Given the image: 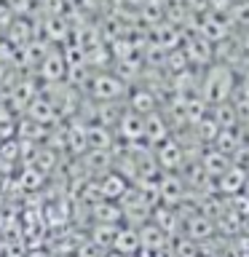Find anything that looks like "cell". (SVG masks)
Instances as JSON below:
<instances>
[{"mask_svg":"<svg viewBox=\"0 0 249 257\" xmlns=\"http://www.w3.org/2000/svg\"><path fill=\"white\" fill-rule=\"evenodd\" d=\"M27 112H30V118L35 120V123H51V120L56 118V107H54V102L51 99H43V96H38V99H32L27 102Z\"/></svg>","mask_w":249,"mask_h":257,"instance_id":"cell-7","label":"cell"},{"mask_svg":"<svg viewBox=\"0 0 249 257\" xmlns=\"http://www.w3.org/2000/svg\"><path fill=\"white\" fill-rule=\"evenodd\" d=\"M236 86V75H233V67L225 62H217L212 64L206 72H204V83H201V94L204 99L209 102H225Z\"/></svg>","mask_w":249,"mask_h":257,"instance_id":"cell-1","label":"cell"},{"mask_svg":"<svg viewBox=\"0 0 249 257\" xmlns=\"http://www.w3.org/2000/svg\"><path fill=\"white\" fill-rule=\"evenodd\" d=\"M185 59L190 64H206L212 59V40H206L204 35H196L190 43H185Z\"/></svg>","mask_w":249,"mask_h":257,"instance_id":"cell-6","label":"cell"},{"mask_svg":"<svg viewBox=\"0 0 249 257\" xmlns=\"http://www.w3.org/2000/svg\"><path fill=\"white\" fill-rule=\"evenodd\" d=\"M40 75H43L48 83H59V80L67 75V59L59 51H48L46 59L40 62Z\"/></svg>","mask_w":249,"mask_h":257,"instance_id":"cell-5","label":"cell"},{"mask_svg":"<svg viewBox=\"0 0 249 257\" xmlns=\"http://www.w3.org/2000/svg\"><path fill=\"white\" fill-rule=\"evenodd\" d=\"M228 19L233 24H238V27L249 30V0H236L228 11Z\"/></svg>","mask_w":249,"mask_h":257,"instance_id":"cell-10","label":"cell"},{"mask_svg":"<svg viewBox=\"0 0 249 257\" xmlns=\"http://www.w3.org/2000/svg\"><path fill=\"white\" fill-rule=\"evenodd\" d=\"M115 126H118V134L123 137L126 142L145 140V115H140V112H134V110L120 112V118H118Z\"/></svg>","mask_w":249,"mask_h":257,"instance_id":"cell-3","label":"cell"},{"mask_svg":"<svg viewBox=\"0 0 249 257\" xmlns=\"http://www.w3.org/2000/svg\"><path fill=\"white\" fill-rule=\"evenodd\" d=\"M86 86H88V94L99 102H115L126 94V83L118 75H110V72H94L86 80Z\"/></svg>","mask_w":249,"mask_h":257,"instance_id":"cell-2","label":"cell"},{"mask_svg":"<svg viewBox=\"0 0 249 257\" xmlns=\"http://www.w3.org/2000/svg\"><path fill=\"white\" fill-rule=\"evenodd\" d=\"M112 246H115L120 254H129L132 249L140 246V233H137V230H118V233H115V241H112Z\"/></svg>","mask_w":249,"mask_h":257,"instance_id":"cell-8","label":"cell"},{"mask_svg":"<svg viewBox=\"0 0 249 257\" xmlns=\"http://www.w3.org/2000/svg\"><path fill=\"white\" fill-rule=\"evenodd\" d=\"M96 190H99V198H104V201H120L129 190V182L118 172H104V177L96 182Z\"/></svg>","mask_w":249,"mask_h":257,"instance_id":"cell-4","label":"cell"},{"mask_svg":"<svg viewBox=\"0 0 249 257\" xmlns=\"http://www.w3.org/2000/svg\"><path fill=\"white\" fill-rule=\"evenodd\" d=\"M153 107H156V99H153V94L150 91H137L132 94V110L134 112H140V115H150Z\"/></svg>","mask_w":249,"mask_h":257,"instance_id":"cell-9","label":"cell"}]
</instances>
